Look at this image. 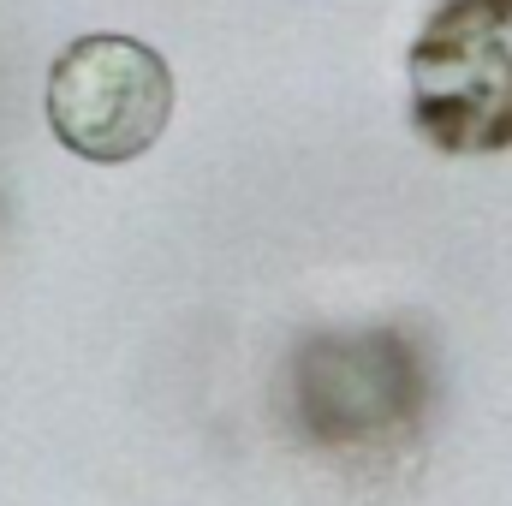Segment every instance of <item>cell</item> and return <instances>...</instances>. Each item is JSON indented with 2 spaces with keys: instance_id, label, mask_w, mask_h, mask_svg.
Masks as SVG:
<instances>
[{
  "instance_id": "cell-1",
  "label": "cell",
  "mask_w": 512,
  "mask_h": 506,
  "mask_svg": "<svg viewBox=\"0 0 512 506\" xmlns=\"http://www.w3.org/2000/svg\"><path fill=\"white\" fill-rule=\"evenodd\" d=\"M435 399L429 352L411 328H322L292 346L286 417L292 429L340 459L405 447Z\"/></svg>"
},
{
  "instance_id": "cell-2",
  "label": "cell",
  "mask_w": 512,
  "mask_h": 506,
  "mask_svg": "<svg viewBox=\"0 0 512 506\" xmlns=\"http://www.w3.org/2000/svg\"><path fill=\"white\" fill-rule=\"evenodd\" d=\"M411 126L441 155L512 149V0H441L405 54Z\"/></svg>"
},
{
  "instance_id": "cell-3",
  "label": "cell",
  "mask_w": 512,
  "mask_h": 506,
  "mask_svg": "<svg viewBox=\"0 0 512 506\" xmlns=\"http://www.w3.org/2000/svg\"><path fill=\"white\" fill-rule=\"evenodd\" d=\"M42 108L78 161L120 167L137 161L173 120V66L137 36L96 30L54 54Z\"/></svg>"
}]
</instances>
